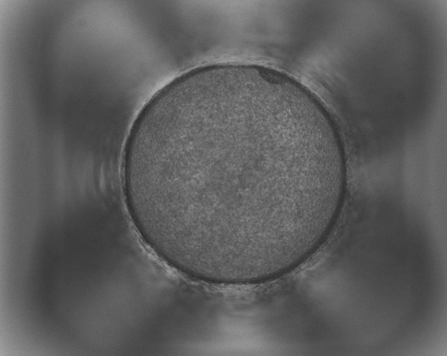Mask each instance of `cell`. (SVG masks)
Masks as SVG:
<instances>
[{"instance_id": "6da1fadb", "label": "cell", "mask_w": 447, "mask_h": 356, "mask_svg": "<svg viewBox=\"0 0 447 356\" xmlns=\"http://www.w3.org/2000/svg\"><path fill=\"white\" fill-rule=\"evenodd\" d=\"M330 136L245 90L209 94L156 119L134 164L140 229L207 264L270 261L323 227L343 184Z\"/></svg>"}]
</instances>
